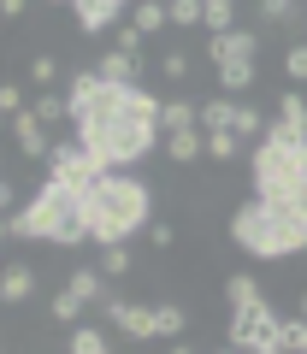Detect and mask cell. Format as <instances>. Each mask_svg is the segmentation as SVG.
Listing matches in <instances>:
<instances>
[{
    "instance_id": "cell-1",
    "label": "cell",
    "mask_w": 307,
    "mask_h": 354,
    "mask_svg": "<svg viewBox=\"0 0 307 354\" xmlns=\"http://www.w3.org/2000/svg\"><path fill=\"white\" fill-rule=\"evenodd\" d=\"M160 113H166V101H154L136 83H106L101 71L71 77V124L83 153L101 171H130L136 160H148L154 142H166Z\"/></svg>"
},
{
    "instance_id": "cell-2",
    "label": "cell",
    "mask_w": 307,
    "mask_h": 354,
    "mask_svg": "<svg viewBox=\"0 0 307 354\" xmlns=\"http://www.w3.org/2000/svg\"><path fill=\"white\" fill-rule=\"evenodd\" d=\"M101 177V165L83 153V142H53L48 153V177H41L36 201L24 213L6 218V236L18 242H59V248H77V242H89V218H83V195L89 183Z\"/></svg>"
},
{
    "instance_id": "cell-3",
    "label": "cell",
    "mask_w": 307,
    "mask_h": 354,
    "mask_svg": "<svg viewBox=\"0 0 307 354\" xmlns=\"http://www.w3.org/2000/svg\"><path fill=\"white\" fill-rule=\"evenodd\" d=\"M248 177H254V201L307 218V142L290 136L283 118H272V124H266L254 160H248Z\"/></svg>"
},
{
    "instance_id": "cell-4",
    "label": "cell",
    "mask_w": 307,
    "mask_h": 354,
    "mask_svg": "<svg viewBox=\"0 0 307 354\" xmlns=\"http://www.w3.org/2000/svg\"><path fill=\"white\" fill-rule=\"evenodd\" d=\"M154 195L142 177H124V171H101L89 183V195H83V218H89V242H101V248H118V242H130L136 230H148Z\"/></svg>"
},
{
    "instance_id": "cell-5",
    "label": "cell",
    "mask_w": 307,
    "mask_h": 354,
    "mask_svg": "<svg viewBox=\"0 0 307 354\" xmlns=\"http://www.w3.org/2000/svg\"><path fill=\"white\" fill-rule=\"evenodd\" d=\"M230 242L243 254H254V260H290V254L307 248V218L266 207V201H248L230 213Z\"/></svg>"
},
{
    "instance_id": "cell-6",
    "label": "cell",
    "mask_w": 307,
    "mask_h": 354,
    "mask_svg": "<svg viewBox=\"0 0 307 354\" xmlns=\"http://www.w3.org/2000/svg\"><path fill=\"white\" fill-rule=\"evenodd\" d=\"M225 301H230V348L243 354H283V319L266 307V295H260V283L248 278V272H236V278L225 283Z\"/></svg>"
},
{
    "instance_id": "cell-7",
    "label": "cell",
    "mask_w": 307,
    "mask_h": 354,
    "mask_svg": "<svg viewBox=\"0 0 307 354\" xmlns=\"http://www.w3.org/2000/svg\"><path fill=\"white\" fill-rule=\"evenodd\" d=\"M101 319L118 330V337H136V342L160 337V313H154V307H136V301H118V295L101 301Z\"/></svg>"
},
{
    "instance_id": "cell-8",
    "label": "cell",
    "mask_w": 307,
    "mask_h": 354,
    "mask_svg": "<svg viewBox=\"0 0 307 354\" xmlns=\"http://www.w3.org/2000/svg\"><path fill=\"white\" fill-rule=\"evenodd\" d=\"M130 6H136V0H71L83 36H106V30H118V18H124Z\"/></svg>"
},
{
    "instance_id": "cell-9",
    "label": "cell",
    "mask_w": 307,
    "mask_h": 354,
    "mask_svg": "<svg viewBox=\"0 0 307 354\" xmlns=\"http://www.w3.org/2000/svg\"><path fill=\"white\" fill-rule=\"evenodd\" d=\"M254 53H260V36H254V30H243V24L207 41V59H213V65H236V59H254Z\"/></svg>"
},
{
    "instance_id": "cell-10",
    "label": "cell",
    "mask_w": 307,
    "mask_h": 354,
    "mask_svg": "<svg viewBox=\"0 0 307 354\" xmlns=\"http://www.w3.org/2000/svg\"><path fill=\"white\" fill-rule=\"evenodd\" d=\"M12 136H18V148H24V160H41L48 165V153H53V142H48V124H41L36 113H12Z\"/></svg>"
},
{
    "instance_id": "cell-11",
    "label": "cell",
    "mask_w": 307,
    "mask_h": 354,
    "mask_svg": "<svg viewBox=\"0 0 307 354\" xmlns=\"http://www.w3.org/2000/svg\"><path fill=\"white\" fill-rule=\"evenodd\" d=\"M130 24H136L142 36H154V30H171V6H166V0H136V6H130Z\"/></svg>"
},
{
    "instance_id": "cell-12",
    "label": "cell",
    "mask_w": 307,
    "mask_h": 354,
    "mask_svg": "<svg viewBox=\"0 0 307 354\" xmlns=\"http://www.w3.org/2000/svg\"><path fill=\"white\" fill-rule=\"evenodd\" d=\"M36 295V272L30 266H6L0 272V301H30Z\"/></svg>"
},
{
    "instance_id": "cell-13",
    "label": "cell",
    "mask_w": 307,
    "mask_h": 354,
    "mask_svg": "<svg viewBox=\"0 0 307 354\" xmlns=\"http://www.w3.org/2000/svg\"><path fill=\"white\" fill-rule=\"evenodd\" d=\"M166 153H171L178 165L201 160V153H207V130H171V136H166Z\"/></svg>"
},
{
    "instance_id": "cell-14",
    "label": "cell",
    "mask_w": 307,
    "mask_h": 354,
    "mask_svg": "<svg viewBox=\"0 0 307 354\" xmlns=\"http://www.w3.org/2000/svg\"><path fill=\"white\" fill-rule=\"evenodd\" d=\"M136 53H124V48H113V53H101V65H95V71L106 77V83H136Z\"/></svg>"
},
{
    "instance_id": "cell-15",
    "label": "cell",
    "mask_w": 307,
    "mask_h": 354,
    "mask_svg": "<svg viewBox=\"0 0 307 354\" xmlns=\"http://www.w3.org/2000/svg\"><path fill=\"white\" fill-rule=\"evenodd\" d=\"M65 348H71V354H113V342L101 337V325H71Z\"/></svg>"
},
{
    "instance_id": "cell-16",
    "label": "cell",
    "mask_w": 307,
    "mask_h": 354,
    "mask_svg": "<svg viewBox=\"0 0 307 354\" xmlns=\"http://www.w3.org/2000/svg\"><path fill=\"white\" fill-rule=\"evenodd\" d=\"M278 118H283V130H290V136H301V142H307V101L295 95V88H283V101H278Z\"/></svg>"
},
{
    "instance_id": "cell-17",
    "label": "cell",
    "mask_w": 307,
    "mask_h": 354,
    "mask_svg": "<svg viewBox=\"0 0 307 354\" xmlns=\"http://www.w3.org/2000/svg\"><path fill=\"white\" fill-rule=\"evenodd\" d=\"M236 106H243V101H230V95L207 101L201 106V130H236Z\"/></svg>"
},
{
    "instance_id": "cell-18",
    "label": "cell",
    "mask_w": 307,
    "mask_h": 354,
    "mask_svg": "<svg viewBox=\"0 0 307 354\" xmlns=\"http://www.w3.org/2000/svg\"><path fill=\"white\" fill-rule=\"evenodd\" d=\"M248 83H254V59H236V65H218V88H225L230 101H236V95H248Z\"/></svg>"
},
{
    "instance_id": "cell-19",
    "label": "cell",
    "mask_w": 307,
    "mask_h": 354,
    "mask_svg": "<svg viewBox=\"0 0 307 354\" xmlns=\"http://www.w3.org/2000/svg\"><path fill=\"white\" fill-rule=\"evenodd\" d=\"M201 24L213 30V36L236 30V0H201Z\"/></svg>"
},
{
    "instance_id": "cell-20",
    "label": "cell",
    "mask_w": 307,
    "mask_h": 354,
    "mask_svg": "<svg viewBox=\"0 0 307 354\" xmlns=\"http://www.w3.org/2000/svg\"><path fill=\"white\" fill-rule=\"evenodd\" d=\"M30 113L41 118V124H59V118H71V95H36V101H30Z\"/></svg>"
},
{
    "instance_id": "cell-21",
    "label": "cell",
    "mask_w": 307,
    "mask_h": 354,
    "mask_svg": "<svg viewBox=\"0 0 307 354\" xmlns=\"http://www.w3.org/2000/svg\"><path fill=\"white\" fill-rule=\"evenodd\" d=\"M160 124H166V136H171V130H195V124H201V106H189V101H166Z\"/></svg>"
},
{
    "instance_id": "cell-22",
    "label": "cell",
    "mask_w": 307,
    "mask_h": 354,
    "mask_svg": "<svg viewBox=\"0 0 307 354\" xmlns=\"http://www.w3.org/2000/svg\"><path fill=\"white\" fill-rule=\"evenodd\" d=\"M236 148H243L236 130H207V153H213V160H236Z\"/></svg>"
},
{
    "instance_id": "cell-23",
    "label": "cell",
    "mask_w": 307,
    "mask_h": 354,
    "mask_svg": "<svg viewBox=\"0 0 307 354\" xmlns=\"http://www.w3.org/2000/svg\"><path fill=\"white\" fill-rule=\"evenodd\" d=\"M154 313H160V337H171V342L183 337V325H189V319H183V307H178V301H160Z\"/></svg>"
},
{
    "instance_id": "cell-24",
    "label": "cell",
    "mask_w": 307,
    "mask_h": 354,
    "mask_svg": "<svg viewBox=\"0 0 307 354\" xmlns=\"http://www.w3.org/2000/svg\"><path fill=\"white\" fill-rule=\"evenodd\" d=\"M83 307H89V301H83L77 290H59V295H53V325H71V319L83 313Z\"/></svg>"
},
{
    "instance_id": "cell-25",
    "label": "cell",
    "mask_w": 307,
    "mask_h": 354,
    "mask_svg": "<svg viewBox=\"0 0 307 354\" xmlns=\"http://www.w3.org/2000/svg\"><path fill=\"white\" fill-rule=\"evenodd\" d=\"M283 77L290 83H307V41H290L283 48Z\"/></svg>"
},
{
    "instance_id": "cell-26",
    "label": "cell",
    "mask_w": 307,
    "mask_h": 354,
    "mask_svg": "<svg viewBox=\"0 0 307 354\" xmlns=\"http://www.w3.org/2000/svg\"><path fill=\"white\" fill-rule=\"evenodd\" d=\"M283 354H307V319L301 313H295V319H283Z\"/></svg>"
},
{
    "instance_id": "cell-27",
    "label": "cell",
    "mask_w": 307,
    "mask_h": 354,
    "mask_svg": "<svg viewBox=\"0 0 307 354\" xmlns=\"http://www.w3.org/2000/svg\"><path fill=\"white\" fill-rule=\"evenodd\" d=\"M166 6H171V30L201 24V0H166Z\"/></svg>"
},
{
    "instance_id": "cell-28",
    "label": "cell",
    "mask_w": 307,
    "mask_h": 354,
    "mask_svg": "<svg viewBox=\"0 0 307 354\" xmlns=\"http://www.w3.org/2000/svg\"><path fill=\"white\" fill-rule=\"evenodd\" d=\"M236 136H266V118H260V106H236Z\"/></svg>"
},
{
    "instance_id": "cell-29",
    "label": "cell",
    "mask_w": 307,
    "mask_h": 354,
    "mask_svg": "<svg viewBox=\"0 0 307 354\" xmlns=\"http://www.w3.org/2000/svg\"><path fill=\"white\" fill-rule=\"evenodd\" d=\"M101 272H106V278H124V272H130V248H124V242H118V248H101Z\"/></svg>"
},
{
    "instance_id": "cell-30",
    "label": "cell",
    "mask_w": 307,
    "mask_h": 354,
    "mask_svg": "<svg viewBox=\"0 0 307 354\" xmlns=\"http://www.w3.org/2000/svg\"><path fill=\"white\" fill-rule=\"evenodd\" d=\"M295 0H260V24H290Z\"/></svg>"
},
{
    "instance_id": "cell-31",
    "label": "cell",
    "mask_w": 307,
    "mask_h": 354,
    "mask_svg": "<svg viewBox=\"0 0 307 354\" xmlns=\"http://www.w3.org/2000/svg\"><path fill=\"white\" fill-rule=\"evenodd\" d=\"M30 83H48L53 88V53H36V59H30Z\"/></svg>"
},
{
    "instance_id": "cell-32",
    "label": "cell",
    "mask_w": 307,
    "mask_h": 354,
    "mask_svg": "<svg viewBox=\"0 0 307 354\" xmlns=\"http://www.w3.org/2000/svg\"><path fill=\"white\" fill-rule=\"evenodd\" d=\"M113 36H118L113 48H124V53H136V59H142V30H136V24H124V30H113Z\"/></svg>"
},
{
    "instance_id": "cell-33",
    "label": "cell",
    "mask_w": 307,
    "mask_h": 354,
    "mask_svg": "<svg viewBox=\"0 0 307 354\" xmlns=\"http://www.w3.org/2000/svg\"><path fill=\"white\" fill-rule=\"evenodd\" d=\"M0 113H24V88L18 83H0Z\"/></svg>"
},
{
    "instance_id": "cell-34",
    "label": "cell",
    "mask_w": 307,
    "mask_h": 354,
    "mask_svg": "<svg viewBox=\"0 0 307 354\" xmlns=\"http://www.w3.org/2000/svg\"><path fill=\"white\" fill-rule=\"evenodd\" d=\"M160 71L178 83V77H189V59H183V53H166V59H160Z\"/></svg>"
},
{
    "instance_id": "cell-35",
    "label": "cell",
    "mask_w": 307,
    "mask_h": 354,
    "mask_svg": "<svg viewBox=\"0 0 307 354\" xmlns=\"http://www.w3.org/2000/svg\"><path fill=\"white\" fill-rule=\"evenodd\" d=\"M148 242L154 248H171V225H148Z\"/></svg>"
},
{
    "instance_id": "cell-36",
    "label": "cell",
    "mask_w": 307,
    "mask_h": 354,
    "mask_svg": "<svg viewBox=\"0 0 307 354\" xmlns=\"http://www.w3.org/2000/svg\"><path fill=\"white\" fill-rule=\"evenodd\" d=\"M0 12H6V18H18V12H24V0H0Z\"/></svg>"
},
{
    "instance_id": "cell-37",
    "label": "cell",
    "mask_w": 307,
    "mask_h": 354,
    "mask_svg": "<svg viewBox=\"0 0 307 354\" xmlns=\"http://www.w3.org/2000/svg\"><path fill=\"white\" fill-rule=\"evenodd\" d=\"M295 313H301V319H307V290H301V301H295Z\"/></svg>"
},
{
    "instance_id": "cell-38",
    "label": "cell",
    "mask_w": 307,
    "mask_h": 354,
    "mask_svg": "<svg viewBox=\"0 0 307 354\" xmlns=\"http://www.w3.org/2000/svg\"><path fill=\"white\" fill-rule=\"evenodd\" d=\"M218 354H243V348H230V342H225V348H218Z\"/></svg>"
},
{
    "instance_id": "cell-39",
    "label": "cell",
    "mask_w": 307,
    "mask_h": 354,
    "mask_svg": "<svg viewBox=\"0 0 307 354\" xmlns=\"http://www.w3.org/2000/svg\"><path fill=\"white\" fill-rule=\"evenodd\" d=\"M171 354H195V348H183V342H178V348H171Z\"/></svg>"
}]
</instances>
